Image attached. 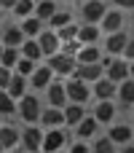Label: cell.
<instances>
[{
  "instance_id": "6da1fadb",
  "label": "cell",
  "mask_w": 134,
  "mask_h": 153,
  "mask_svg": "<svg viewBox=\"0 0 134 153\" xmlns=\"http://www.w3.org/2000/svg\"><path fill=\"white\" fill-rule=\"evenodd\" d=\"M102 67H105V78L113 81L115 86L129 78V62L121 56H102Z\"/></svg>"
},
{
  "instance_id": "7a4b0ae2",
  "label": "cell",
  "mask_w": 134,
  "mask_h": 153,
  "mask_svg": "<svg viewBox=\"0 0 134 153\" xmlns=\"http://www.w3.org/2000/svg\"><path fill=\"white\" fill-rule=\"evenodd\" d=\"M40 100L35 97V94H24L19 102H16V113L21 116V121L24 124H38V118H40Z\"/></svg>"
},
{
  "instance_id": "3957f363",
  "label": "cell",
  "mask_w": 134,
  "mask_h": 153,
  "mask_svg": "<svg viewBox=\"0 0 134 153\" xmlns=\"http://www.w3.org/2000/svg\"><path fill=\"white\" fill-rule=\"evenodd\" d=\"M64 94H67V102H75V105H86L91 100V86L78 81V78H67L64 81Z\"/></svg>"
},
{
  "instance_id": "277c9868",
  "label": "cell",
  "mask_w": 134,
  "mask_h": 153,
  "mask_svg": "<svg viewBox=\"0 0 134 153\" xmlns=\"http://www.w3.org/2000/svg\"><path fill=\"white\" fill-rule=\"evenodd\" d=\"M40 143H43V129L38 124H27L21 132H19V145L27 153H38L40 151Z\"/></svg>"
},
{
  "instance_id": "5b68a950",
  "label": "cell",
  "mask_w": 134,
  "mask_h": 153,
  "mask_svg": "<svg viewBox=\"0 0 134 153\" xmlns=\"http://www.w3.org/2000/svg\"><path fill=\"white\" fill-rule=\"evenodd\" d=\"M64 143H67L64 129H46V132H43V143H40V153L64 151Z\"/></svg>"
},
{
  "instance_id": "8992f818",
  "label": "cell",
  "mask_w": 134,
  "mask_h": 153,
  "mask_svg": "<svg viewBox=\"0 0 134 153\" xmlns=\"http://www.w3.org/2000/svg\"><path fill=\"white\" fill-rule=\"evenodd\" d=\"M46 65H48V70H51L54 75H62V78H70L73 70H75V59H73V56H64L62 51H59V54H51Z\"/></svg>"
},
{
  "instance_id": "52a82bcc",
  "label": "cell",
  "mask_w": 134,
  "mask_h": 153,
  "mask_svg": "<svg viewBox=\"0 0 134 153\" xmlns=\"http://www.w3.org/2000/svg\"><path fill=\"white\" fill-rule=\"evenodd\" d=\"M70 78H78L83 83H94V81L105 78V67H102V62H97V65H75Z\"/></svg>"
},
{
  "instance_id": "ba28073f",
  "label": "cell",
  "mask_w": 134,
  "mask_h": 153,
  "mask_svg": "<svg viewBox=\"0 0 134 153\" xmlns=\"http://www.w3.org/2000/svg\"><path fill=\"white\" fill-rule=\"evenodd\" d=\"M105 11H107V5H105L102 0H86V3L81 5L83 24H99L102 16H105Z\"/></svg>"
},
{
  "instance_id": "9c48e42d",
  "label": "cell",
  "mask_w": 134,
  "mask_h": 153,
  "mask_svg": "<svg viewBox=\"0 0 134 153\" xmlns=\"http://www.w3.org/2000/svg\"><path fill=\"white\" fill-rule=\"evenodd\" d=\"M113 145H132L134 140V132L129 124H110V129H107V134H105Z\"/></svg>"
},
{
  "instance_id": "30bf717a",
  "label": "cell",
  "mask_w": 134,
  "mask_h": 153,
  "mask_svg": "<svg viewBox=\"0 0 134 153\" xmlns=\"http://www.w3.org/2000/svg\"><path fill=\"white\" fill-rule=\"evenodd\" d=\"M99 30L107 32V35L124 30V11H118V8H107L105 16H102V22H99Z\"/></svg>"
},
{
  "instance_id": "8fae6325",
  "label": "cell",
  "mask_w": 134,
  "mask_h": 153,
  "mask_svg": "<svg viewBox=\"0 0 134 153\" xmlns=\"http://www.w3.org/2000/svg\"><path fill=\"white\" fill-rule=\"evenodd\" d=\"M54 81V73L48 70V65H35V70H32V75L27 78V83L32 86V89H38V91H46V86Z\"/></svg>"
},
{
  "instance_id": "7c38bea8",
  "label": "cell",
  "mask_w": 134,
  "mask_h": 153,
  "mask_svg": "<svg viewBox=\"0 0 134 153\" xmlns=\"http://www.w3.org/2000/svg\"><path fill=\"white\" fill-rule=\"evenodd\" d=\"M38 124H43V129H62V126H64V113H62V108H43Z\"/></svg>"
},
{
  "instance_id": "4fadbf2b",
  "label": "cell",
  "mask_w": 134,
  "mask_h": 153,
  "mask_svg": "<svg viewBox=\"0 0 134 153\" xmlns=\"http://www.w3.org/2000/svg\"><path fill=\"white\" fill-rule=\"evenodd\" d=\"M38 46H40V51H43V56H51V54H59V48H62V43H59V38H56V32L54 30H43L38 38Z\"/></svg>"
},
{
  "instance_id": "5bb4252c",
  "label": "cell",
  "mask_w": 134,
  "mask_h": 153,
  "mask_svg": "<svg viewBox=\"0 0 134 153\" xmlns=\"http://www.w3.org/2000/svg\"><path fill=\"white\" fill-rule=\"evenodd\" d=\"M126 40H129V35H126L124 30L110 32V35L105 38V51H107V56H121L124 48H126Z\"/></svg>"
},
{
  "instance_id": "9a60e30c",
  "label": "cell",
  "mask_w": 134,
  "mask_h": 153,
  "mask_svg": "<svg viewBox=\"0 0 134 153\" xmlns=\"http://www.w3.org/2000/svg\"><path fill=\"white\" fill-rule=\"evenodd\" d=\"M46 100H48V108H64V105H67L64 83H62V81H51V83L46 86Z\"/></svg>"
},
{
  "instance_id": "2e32d148",
  "label": "cell",
  "mask_w": 134,
  "mask_h": 153,
  "mask_svg": "<svg viewBox=\"0 0 134 153\" xmlns=\"http://www.w3.org/2000/svg\"><path fill=\"white\" fill-rule=\"evenodd\" d=\"M24 40H27V38H24V32L19 30V24H8V27H3L0 46H5V48H19Z\"/></svg>"
},
{
  "instance_id": "e0dca14e",
  "label": "cell",
  "mask_w": 134,
  "mask_h": 153,
  "mask_svg": "<svg viewBox=\"0 0 134 153\" xmlns=\"http://www.w3.org/2000/svg\"><path fill=\"white\" fill-rule=\"evenodd\" d=\"M91 116L97 118V124H113L115 121V102L113 100H99L94 105V113Z\"/></svg>"
},
{
  "instance_id": "ac0fdd59",
  "label": "cell",
  "mask_w": 134,
  "mask_h": 153,
  "mask_svg": "<svg viewBox=\"0 0 134 153\" xmlns=\"http://www.w3.org/2000/svg\"><path fill=\"white\" fill-rule=\"evenodd\" d=\"M99 38H102L99 24H81L78 27V43L81 46H99Z\"/></svg>"
},
{
  "instance_id": "d6986e66",
  "label": "cell",
  "mask_w": 134,
  "mask_h": 153,
  "mask_svg": "<svg viewBox=\"0 0 134 153\" xmlns=\"http://www.w3.org/2000/svg\"><path fill=\"white\" fill-rule=\"evenodd\" d=\"M102 62V48L99 46H81L75 54V65H97Z\"/></svg>"
},
{
  "instance_id": "ffe728a7",
  "label": "cell",
  "mask_w": 134,
  "mask_h": 153,
  "mask_svg": "<svg viewBox=\"0 0 134 153\" xmlns=\"http://www.w3.org/2000/svg\"><path fill=\"white\" fill-rule=\"evenodd\" d=\"M91 97H97V102H99V100H113V97H115V83L107 81V78L94 81V83H91Z\"/></svg>"
},
{
  "instance_id": "44dd1931",
  "label": "cell",
  "mask_w": 134,
  "mask_h": 153,
  "mask_svg": "<svg viewBox=\"0 0 134 153\" xmlns=\"http://www.w3.org/2000/svg\"><path fill=\"white\" fill-rule=\"evenodd\" d=\"M27 89H30V83H27V78H21V75H11V83H8V89H5V94L13 100V102H19L24 94H27Z\"/></svg>"
},
{
  "instance_id": "7402d4cb",
  "label": "cell",
  "mask_w": 134,
  "mask_h": 153,
  "mask_svg": "<svg viewBox=\"0 0 134 153\" xmlns=\"http://www.w3.org/2000/svg\"><path fill=\"white\" fill-rule=\"evenodd\" d=\"M62 113H64V126H78L81 121H83V116H86V110H83V105H75V102H67L64 108H62Z\"/></svg>"
},
{
  "instance_id": "603a6c76",
  "label": "cell",
  "mask_w": 134,
  "mask_h": 153,
  "mask_svg": "<svg viewBox=\"0 0 134 153\" xmlns=\"http://www.w3.org/2000/svg\"><path fill=\"white\" fill-rule=\"evenodd\" d=\"M19 145V129H13L11 124H0V148L3 151H13Z\"/></svg>"
},
{
  "instance_id": "cb8c5ba5",
  "label": "cell",
  "mask_w": 134,
  "mask_h": 153,
  "mask_svg": "<svg viewBox=\"0 0 134 153\" xmlns=\"http://www.w3.org/2000/svg\"><path fill=\"white\" fill-rule=\"evenodd\" d=\"M19 54H21V59H30V62H40L43 59V51H40V46H38L35 38H27L19 46Z\"/></svg>"
},
{
  "instance_id": "d4e9b609",
  "label": "cell",
  "mask_w": 134,
  "mask_h": 153,
  "mask_svg": "<svg viewBox=\"0 0 134 153\" xmlns=\"http://www.w3.org/2000/svg\"><path fill=\"white\" fill-rule=\"evenodd\" d=\"M97 126H99V124H97V118H94V116H83V121L75 126L78 140H81V143H83V140H91V137L97 134Z\"/></svg>"
},
{
  "instance_id": "484cf974",
  "label": "cell",
  "mask_w": 134,
  "mask_h": 153,
  "mask_svg": "<svg viewBox=\"0 0 134 153\" xmlns=\"http://www.w3.org/2000/svg\"><path fill=\"white\" fill-rule=\"evenodd\" d=\"M19 30L24 32V38H38V35L43 32V22H40L38 16H32V13H30V16H24V19H21Z\"/></svg>"
},
{
  "instance_id": "4316f807",
  "label": "cell",
  "mask_w": 134,
  "mask_h": 153,
  "mask_svg": "<svg viewBox=\"0 0 134 153\" xmlns=\"http://www.w3.org/2000/svg\"><path fill=\"white\" fill-rule=\"evenodd\" d=\"M56 11H59V8H56V3H54V0H38V3H35V8H32V16H38L40 22H48Z\"/></svg>"
},
{
  "instance_id": "83f0119b",
  "label": "cell",
  "mask_w": 134,
  "mask_h": 153,
  "mask_svg": "<svg viewBox=\"0 0 134 153\" xmlns=\"http://www.w3.org/2000/svg\"><path fill=\"white\" fill-rule=\"evenodd\" d=\"M115 97H118L121 105H134V81L132 78H126V81H121L115 86Z\"/></svg>"
},
{
  "instance_id": "f1b7e54d",
  "label": "cell",
  "mask_w": 134,
  "mask_h": 153,
  "mask_svg": "<svg viewBox=\"0 0 134 153\" xmlns=\"http://www.w3.org/2000/svg\"><path fill=\"white\" fill-rule=\"evenodd\" d=\"M19 59H21L19 48H5V46H3V51H0V67H5V70L13 73V67H16Z\"/></svg>"
},
{
  "instance_id": "f546056e",
  "label": "cell",
  "mask_w": 134,
  "mask_h": 153,
  "mask_svg": "<svg viewBox=\"0 0 134 153\" xmlns=\"http://www.w3.org/2000/svg\"><path fill=\"white\" fill-rule=\"evenodd\" d=\"M75 19H73V13L70 11H56L51 19H48V24H51V30L56 32V30H62V27H67V24H73Z\"/></svg>"
},
{
  "instance_id": "4dcf8cb0",
  "label": "cell",
  "mask_w": 134,
  "mask_h": 153,
  "mask_svg": "<svg viewBox=\"0 0 134 153\" xmlns=\"http://www.w3.org/2000/svg\"><path fill=\"white\" fill-rule=\"evenodd\" d=\"M91 153H118V145H113L107 137H97L91 145Z\"/></svg>"
},
{
  "instance_id": "1f68e13d",
  "label": "cell",
  "mask_w": 134,
  "mask_h": 153,
  "mask_svg": "<svg viewBox=\"0 0 134 153\" xmlns=\"http://www.w3.org/2000/svg\"><path fill=\"white\" fill-rule=\"evenodd\" d=\"M32 8H35V0H16V5L11 8V13L24 19V16H30V13H32Z\"/></svg>"
},
{
  "instance_id": "d6a6232c",
  "label": "cell",
  "mask_w": 134,
  "mask_h": 153,
  "mask_svg": "<svg viewBox=\"0 0 134 153\" xmlns=\"http://www.w3.org/2000/svg\"><path fill=\"white\" fill-rule=\"evenodd\" d=\"M56 38H59V43H67V40H75V38H78V24L73 22V24H67V27L56 30Z\"/></svg>"
},
{
  "instance_id": "836d02e7",
  "label": "cell",
  "mask_w": 134,
  "mask_h": 153,
  "mask_svg": "<svg viewBox=\"0 0 134 153\" xmlns=\"http://www.w3.org/2000/svg\"><path fill=\"white\" fill-rule=\"evenodd\" d=\"M35 65H38V62L19 59V62H16V67H13V73H16V75H21V78H30V75H32V70H35Z\"/></svg>"
},
{
  "instance_id": "e575fe53",
  "label": "cell",
  "mask_w": 134,
  "mask_h": 153,
  "mask_svg": "<svg viewBox=\"0 0 134 153\" xmlns=\"http://www.w3.org/2000/svg\"><path fill=\"white\" fill-rule=\"evenodd\" d=\"M13 113H16V102L5 91H0V116H13Z\"/></svg>"
},
{
  "instance_id": "d590c367",
  "label": "cell",
  "mask_w": 134,
  "mask_h": 153,
  "mask_svg": "<svg viewBox=\"0 0 134 153\" xmlns=\"http://www.w3.org/2000/svg\"><path fill=\"white\" fill-rule=\"evenodd\" d=\"M78 48H81V43H78V38H75V40H67V43H62V48H59V51H62L64 56H73V59H75Z\"/></svg>"
},
{
  "instance_id": "8d00e7d4",
  "label": "cell",
  "mask_w": 134,
  "mask_h": 153,
  "mask_svg": "<svg viewBox=\"0 0 134 153\" xmlns=\"http://www.w3.org/2000/svg\"><path fill=\"white\" fill-rule=\"evenodd\" d=\"M121 59H126V62H132V59H134V35H129V40H126V48H124Z\"/></svg>"
},
{
  "instance_id": "74e56055",
  "label": "cell",
  "mask_w": 134,
  "mask_h": 153,
  "mask_svg": "<svg viewBox=\"0 0 134 153\" xmlns=\"http://www.w3.org/2000/svg\"><path fill=\"white\" fill-rule=\"evenodd\" d=\"M11 70H5V67H0V91H5L8 89V83H11Z\"/></svg>"
},
{
  "instance_id": "f35d334b",
  "label": "cell",
  "mask_w": 134,
  "mask_h": 153,
  "mask_svg": "<svg viewBox=\"0 0 134 153\" xmlns=\"http://www.w3.org/2000/svg\"><path fill=\"white\" fill-rule=\"evenodd\" d=\"M118 11H134V0H113Z\"/></svg>"
},
{
  "instance_id": "ab89813d",
  "label": "cell",
  "mask_w": 134,
  "mask_h": 153,
  "mask_svg": "<svg viewBox=\"0 0 134 153\" xmlns=\"http://www.w3.org/2000/svg\"><path fill=\"white\" fill-rule=\"evenodd\" d=\"M67 153H91V148H89L86 143H75V145H73Z\"/></svg>"
},
{
  "instance_id": "60d3db41",
  "label": "cell",
  "mask_w": 134,
  "mask_h": 153,
  "mask_svg": "<svg viewBox=\"0 0 134 153\" xmlns=\"http://www.w3.org/2000/svg\"><path fill=\"white\" fill-rule=\"evenodd\" d=\"M13 5H16V0H0V8H3V11H11Z\"/></svg>"
},
{
  "instance_id": "b9f144b4",
  "label": "cell",
  "mask_w": 134,
  "mask_h": 153,
  "mask_svg": "<svg viewBox=\"0 0 134 153\" xmlns=\"http://www.w3.org/2000/svg\"><path fill=\"white\" fill-rule=\"evenodd\" d=\"M129 78H132V81H134V59H132V62H129Z\"/></svg>"
},
{
  "instance_id": "7bdbcfd3",
  "label": "cell",
  "mask_w": 134,
  "mask_h": 153,
  "mask_svg": "<svg viewBox=\"0 0 134 153\" xmlns=\"http://www.w3.org/2000/svg\"><path fill=\"white\" fill-rule=\"evenodd\" d=\"M121 153H134V145H124V151Z\"/></svg>"
},
{
  "instance_id": "ee69618b",
  "label": "cell",
  "mask_w": 134,
  "mask_h": 153,
  "mask_svg": "<svg viewBox=\"0 0 134 153\" xmlns=\"http://www.w3.org/2000/svg\"><path fill=\"white\" fill-rule=\"evenodd\" d=\"M129 126H132V132H134V116H132V124H129Z\"/></svg>"
},
{
  "instance_id": "f6af8a7d",
  "label": "cell",
  "mask_w": 134,
  "mask_h": 153,
  "mask_svg": "<svg viewBox=\"0 0 134 153\" xmlns=\"http://www.w3.org/2000/svg\"><path fill=\"white\" fill-rule=\"evenodd\" d=\"M0 35H3V24H0Z\"/></svg>"
},
{
  "instance_id": "bcb514c9",
  "label": "cell",
  "mask_w": 134,
  "mask_h": 153,
  "mask_svg": "<svg viewBox=\"0 0 134 153\" xmlns=\"http://www.w3.org/2000/svg\"><path fill=\"white\" fill-rule=\"evenodd\" d=\"M56 153H67V151H56Z\"/></svg>"
},
{
  "instance_id": "7dc6e473",
  "label": "cell",
  "mask_w": 134,
  "mask_h": 153,
  "mask_svg": "<svg viewBox=\"0 0 134 153\" xmlns=\"http://www.w3.org/2000/svg\"><path fill=\"white\" fill-rule=\"evenodd\" d=\"M81 3H86V0H81Z\"/></svg>"
},
{
  "instance_id": "c3c4849f",
  "label": "cell",
  "mask_w": 134,
  "mask_h": 153,
  "mask_svg": "<svg viewBox=\"0 0 134 153\" xmlns=\"http://www.w3.org/2000/svg\"><path fill=\"white\" fill-rule=\"evenodd\" d=\"M0 51H3V46H0Z\"/></svg>"
},
{
  "instance_id": "681fc988",
  "label": "cell",
  "mask_w": 134,
  "mask_h": 153,
  "mask_svg": "<svg viewBox=\"0 0 134 153\" xmlns=\"http://www.w3.org/2000/svg\"><path fill=\"white\" fill-rule=\"evenodd\" d=\"M0 153H3V148H0Z\"/></svg>"
}]
</instances>
